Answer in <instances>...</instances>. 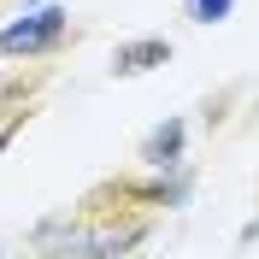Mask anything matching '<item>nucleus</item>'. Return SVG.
Instances as JSON below:
<instances>
[{"label":"nucleus","instance_id":"1","mask_svg":"<svg viewBox=\"0 0 259 259\" xmlns=\"http://www.w3.org/2000/svg\"><path fill=\"white\" fill-rule=\"evenodd\" d=\"M147 236V212H130V206H100V194H89L77 212H53L30 230L35 253L48 259H118Z\"/></svg>","mask_w":259,"mask_h":259},{"label":"nucleus","instance_id":"2","mask_svg":"<svg viewBox=\"0 0 259 259\" xmlns=\"http://www.w3.org/2000/svg\"><path fill=\"white\" fill-rule=\"evenodd\" d=\"M65 35H71V12L65 6H35V12L12 18L0 30V59H41V53H59Z\"/></svg>","mask_w":259,"mask_h":259},{"label":"nucleus","instance_id":"3","mask_svg":"<svg viewBox=\"0 0 259 259\" xmlns=\"http://www.w3.org/2000/svg\"><path fill=\"white\" fill-rule=\"evenodd\" d=\"M183 147H189V124H183V118H165V124L142 142V159L153 165L159 177H171V171H183Z\"/></svg>","mask_w":259,"mask_h":259},{"label":"nucleus","instance_id":"4","mask_svg":"<svg viewBox=\"0 0 259 259\" xmlns=\"http://www.w3.org/2000/svg\"><path fill=\"white\" fill-rule=\"evenodd\" d=\"M159 65H171V41H165V35L118 41V53H112V77H147V71H159Z\"/></svg>","mask_w":259,"mask_h":259},{"label":"nucleus","instance_id":"5","mask_svg":"<svg viewBox=\"0 0 259 259\" xmlns=\"http://www.w3.org/2000/svg\"><path fill=\"white\" fill-rule=\"evenodd\" d=\"M236 12V0H189V18L194 24H224Z\"/></svg>","mask_w":259,"mask_h":259},{"label":"nucleus","instance_id":"6","mask_svg":"<svg viewBox=\"0 0 259 259\" xmlns=\"http://www.w3.org/2000/svg\"><path fill=\"white\" fill-rule=\"evenodd\" d=\"M35 6H41V0H30V12H35Z\"/></svg>","mask_w":259,"mask_h":259}]
</instances>
